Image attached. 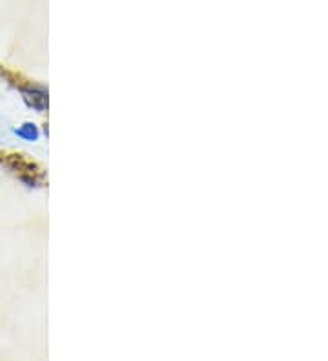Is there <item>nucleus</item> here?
Masks as SVG:
<instances>
[{"instance_id": "nucleus-1", "label": "nucleus", "mask_w": 328, "mask_h": 361, "mask_svg": "<svg viewBox=\"0 0 328 361\" xmlns=\"http://www.w3.org/2000/svg\"><path fill=\"white\" fill-rule=\"evenodd\" d=\"M15 135L18 137V139H22V141L35 142L38 139V130H37V126L35 124H31V122H26V124H22L20 128H16Z\"/></svg>"}]
</instances>
